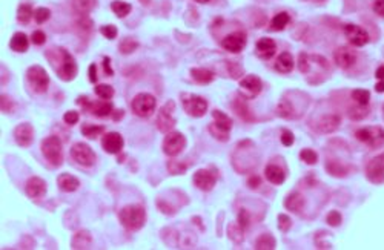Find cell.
<instances>
[{"instance_id": "1", "label": "cell", "mask_w": 384, "mask_h": 250, "mask_svg": "<svg viewBox=\"0 0 384 250\" xmlns=\"http://www.w3.org/2000/svg\"><path fill=\"white\" fill-rule=\"evenodd\" d=\"M120 223L123 224V227H126L128 230H140L145 226L146 221V212L142 206L139 204H132V206H126L120 210Z\"/></svg>"}, {"instance_id": "2", "label": "cell", "mask_w": 384, "mask_h": 250, "mask_svg": "<svg viewBox=\"0 0 384 250\" xmlns=\"http://www.w3.org/2000/svg\"><path fill=\"white\" fill-rule=\"evenodd\" d=\"M42 154L49 161L52 168H59L63 163V146L60 138L57 137H46L42 142Z\"/></svg>"}, {"instance_id": "3", "label": "cell", "mask_w": 384, "mask_h": 250, "mask_svg": "<svg viewBox=\"0 0 384 250\" xmlns=\"http://www.w3.org/2000/svg\"><path fill=\"white\" fill-rule=\"evenodd\" d=\"M155 106H157L155 97L151 95V94H146V92H142L139 95H135V98L131 103V107L134 110V114L139 115V117H143V118L149 117L154 112Z\"/></svg>"}, {"instance_id": "4", "label": "cell", "mask_w": 384, "mask_h": 250, "mask_svg": "<svg viewBox=\"0 0 384 250\" xmlns=\"http://www.w3.org/2000/svg\"><path fill=\"white\" fill-rule=\"evenodd\" d=\"M186 146V137L181 132H168L163 140V152L168 157H177Z\"/></svg>"}, {"instance_id": "5", "label": "cell", "mask_w": 384, "mask_h": 250, "mask_svg": "<svg viewBox=\"0 0 384 250\" xmlns=\"http://www.w3.org/2000/svg\"><path fill=\"white\" fill-rule=\"evenodd\" d=\"M355 135L360 142L369 145L370 148H381L384 145V129L378 126L363 128L360 131H356Z\"/></svg>"}, {"instance_id": "6", "label": "cell", "mask_w": 384, "mask_h": 250, "mask_svg": "<svg viewBox=\"0 0 384 250\" xmlns=\"http://www.w3.org/2000/svg\"><path fill=\"white\" fill-rule=\"evenodd\" d=\"M71 158L83 168H92L95 163V152L85 143H77L71 149Z\"/></svg>"}, {"instance_id": "7", "label": "cell", "mask_w": 384, "mask_h": 250, "mask_svg": "<svg viewBox=\"0 0 384 250\" xmlns=\"http://www.w3.org/2000/svg\"><path fill=\"white\" fill-rule=\"evenodd\" d=\"M212 117H214V124L209 128L211 132L218 138V140L226 142L228 140V132L232 128V120L225 112H220V110H214Z\"/></svg>"}, {"instance_id": "8", "label": "cell", "mask_w": 384, "mask_h": 250, "mask_svg": "<svg viewBox=\"0 0 384 250\" xmlns=\"http://www.w3.org/2000/svg\"><path fill=\"white\" fill-rule=\"evenodd\" d=\"M174 109H175V104L174 101H168L166 104H164L160 112H158V117H157V128L160 132H172L174 126H175V118H174Z\"/></svg>"}, {"instance_id": "9", "label": "cell", "mask_w": 384, "mask_h": 250, "mask_svg": "<svg viewBox=\"0 0 384 250\" xmlns=\"http://www.w3.org/2000/svg\"><path fill=\"white\" fill-rule=\"evenodd\" d=\"M26 75H28V81L31 88L36 91V92H45L48 85H49V77L46 74V71L42 68V66H31L28 69V72H26Z\"/></svg>"}, {"instance_id": "10", "label": "cell", "mask_w": 384, "mask_h": 250, "mask_svg": "<svg viewBox=\"0 0 384 250\" xmlns=\"http://www.w3.org/2000/svg\"><path fill=\"white\" fill-rule=\"evenodd\" d=\"M183 107L186 110V114L190 117H203L206 109H208V101L203 97L199 95H184L183 97Z\"/></svg>"}, {"instance_id": "11", "label": "cell", "mask_w": 384, "mask_h": 250, "mask_svg": "<svg viewBox=\"0 0 384 250\" xmlns=\"http://www.w3.org/2000/svg\"><path fill=\"white\" fill-rule=\"evenodd\" d=\"M81 106H83L85 109H91V112L95 115V117H108L109 114L113 112V104L109 103L108 100H102V101H95V103H92V101H89L86 97H80L78 100H77Z\"/></svg>"}, {"instance_id": "12", "label": "cell", "mask_w": 384, "mask_h": 250, "mask_svg": "<svg viewBox=\"0 0 384 250\" xmlns=\"http://www.w3.org/2000/svg\"><path fill=\"white\" fill-rule=\"evenodd\" d=\"M366 174H367L369 181H372L375 184L384 183V154L370 160V163L367 164Z\"/></svg>"}, {"instance_id": "13", "label": "cell", "mask_w": 384, "mask_h": 250, "mask_svg": "<svg viewBox=\"0 0 384 250\" xmlns=\"http://www.w3.org/2000/svg\"><path fill=\"white\" fill-rule=\"evenodd\" d=\"M344 34H346V37L349 39V42L353 45V46H364L367 42H369V34H367V31L366 30H363V28H360V26H356V25H353V23H347V25H344Z\"/></svg>"}, {"instance_id": "14", "label": "cell", "mask_w": 384, "mask_h": 250, "mask_svg": "<svg viewBox=\"0 0 384 250\" xmlns=\"http://www.w3.org/2000/svg\"><path fill=\"white\" fill-rule=\"evenodd\" d=\"M123 146H125V140H123V137L119 132H108L102 138V148L108 154H113V155L120 154Z\"/></svg>"}, {"instance_id": "15", "label": "cell", "mask_w": 384, "mask_h": 250, "mask_svg": "<svg viewBox=\"0 0 384 250\" xmlns=\"http://www.w3.org/2000/svg\"><path fill=\"white\" fill-rule=\"evenodd\" d=\"M217 183V174L212 169H200L194 174V184L205 192L212 190Z\"/></svg>"}, {"instance_id": "16", "label": "cell", "mask_w": 384, "mask_h": 250, "mask_svg": "<svg viewBox=\"0 0 384 250\" xmlns=\"http://www.w3.org/2000/svg\"><path fill=\"white\" fill-rule=\"evenodd\" d=\"M14 138L16 143L22 148H28L33 145L34 140V129L30 123H20L14 129Z\"/></svg>"}, {"instance_id": "17", "label": "cell", "mask_w": 384, "mask_h": 250, "mask_svg": "<svg viewBox=\"0 0 384 250\" xmlns=\"http://www.w3.org/2000/svg\"><path fill=\"white\" fill-rule=\"evenodd\" d=\"M62 57H63V65H62V68L57 72H59V77L62 80L69 81V80H72L77 75V63L72 59V55L68 51H65V49H62Z\"/></svg>"}, {"instance_id": "18", "label": "cell", "mask_w": 384, "mask_h": 250, "mask_svg": "<svg viewBox=\"0 0 384 250\" xmlns=\"http://www.w3.org/2000/svg\"><path fill=\"white\" fill-rule=\"evenodd\" d=\"M222 45L229 52H240L246 46V34L241 33V31L232 33V34H229L223 39Z\"/></svg>"}, {"instance_id": "19", "label": "cell", "mask_w": 384, "mask_h": 250, "mask_svg": "<svg viewBox=\"0 0 384 250\" xmlns=\"http://www.w3.org/2000/svg\"><path fill=\"white\" fill-rule=\"evenodd\" d=\"M25 192H26V195H28L30 198H33V200L42 198L46 193V183H45V180H42L39 177L30 178L28 183H26V186H25Z\"/></svg>"}, {"instance_id": "20", "label": "cell", "mask_w": 384, "mask_h": 250, "mask_svg": "<svg viewBox=\"0 0 384 250\" xmlns=\"http://www.w3.org/2000/svg\"><path fill=\"white\" fill-rule=\"evenodd\" d=\"M261 88H263L261 80L257 75H248L240 81V89L248 97L258 95L261 92Z\"/></svg>"}, {"instance_id": "21", "label": "cell", "mask_w": 384, "mask_h": 250, "mask_svg": "<svg viewBox=\"0 0 384 250\" xmlns=\"http://www.w3.org/2000/svg\"><path fill=\"white\" fill-rule=\"evenodd\" d=\"M255 51H257V55L260 59H263V60H269V59H272L273 57V54H275V51H277V45H275V42H273L272 39H269V37H263V39H260L258 42H257V45H255Z\"/></svg>"}, {"instance_id": "22", "label": "cell", "mask_w": 384, "mask_h": 250, "mask_svg": "<svg viewBox=\"0 0 384 250\" xmlns=\"http://www.w3.org/2000/svg\"><path fill=\"white\" fill-rule=\"evenodd\" d=\"M334 60H335V63H337L340 68L347 69V68H350V66L356 62V55H355L353 51H350L349 48L341 46V48H338V49L335 51Z\"/></svg>"}, {"instance_id": "23", "label": "cell", "mask_w": 384, "mask_h": 250, "mask_svg": "<svg viewBox=\"0 0 384 250\" xmlns=\"http://www.w3.org/2000/svg\"><path fill=\"white\" fill-rule=\"evenodd\" d=\"M338 126H340V118L337 115H326L318 121L317 129L318 132H323V134H331L337 131Z\"/></svg>"}, {"instance_id": "24", "label": "cell", "mask_w": 384, "mask_h": 250, "mask_svg": "<svg viewBox=\"0 0 384 250\" xmlns=\"http://www.w3.org/2000/svg\"><path fill=\"white\" fill-rule=\"evenodd\" d=\"M264 175L267 178L269 183L272 184H283L284 178H286V174L281 168H278V166L275 164H269L267 168L264 169Z\"/></svg>"}, {"instance_id": "25", "label": "cell", "mask_w": 384, "mask_h": 250, "mask_svg": "<svg viewBox=\"0 0 384 250\" xmlns=\"http://www.w3.org/2000/svg\"><path fill=\"white\" fill-rule=\"evenodd\" d=\"M294 57L291 52H283L278 55V59L275 62V69L278 72H283V74H287L294 69Z\"/></svg>"}, {"instance_id": "26", "label": "cell", "mask_w": 384, "mask_h": 250, "mask_svg": "<svg viewBox=\"0 0 384 250\" xmlns=\"http://www.w3.org/2000/svg\"><path fill=\"white\" fill-rule=\"evenodd\" d=\"M57 184H59L60 190H63V192H74V190H77V187L80 186L78 180H77L74 175H71V174H62V175H59Z\"/></svg>"}, {"instance_id": "27", "label": "cell", "mask_w": 384, "mask_h": 250, "mask_svg": "<svg viewBox=\"0 0 384 250\" xmlns=\"http://www.w3.org/2000/svg\"><path fill=\"white\" fill-rule=\"evenodd\" d=\"M28 37H26V34L23 33H16L10 42V46L13 51L16 52H25L26 49H28Z\"/></svg>"}, {"instance_id": "28", "label": "cell", "mask_w": 384, "mask_h": 250, "mask_svg": "<svg viewBox=\"0 0 384 250\" xmlns=\"http://www.w3.org/2000/svg\"><path fill=\"white\" fill-rule=\"evenodd\" d=\"M190 77L194 78L197 83L208 85V83H211L214 80V72L208 71V69H203V68H194V69H190Z\"/></svg>"}, {"instance_id": "29", "label": "cell", "mask_w": 384, "mask_h": 250, "mask_svg": "<svg viewBox=\"0 0 384 250\" xmlns=\"http://www.w3.org/2000/svg\"><path fill=\"white\" fill-rule=\"evenodd\" d=\"M284 206L291 212H300L305 206V198L301 197L300 193H291V195L284 200Z\"/></svg>"}, {"instance_id": "30", "label": "cell", "mask_w": 384, "mask_h": 250, "mask_svg": "<svg viewBox=\"0 0 384 250\" xmlns=\"http://www.w3.org/2000/svg\"><path fill=\"white\" fill-rule=\"evenodd\" d=\"M289 22H291V17H289L287 13H278L275 17L272 19V22H270V30H273V31H281V30H284L286 25H287Z\"/></svg>"}, {"instance_id": "31", "label": "cell", "mask_w": 384, "mask_h": 250, "mask_svg": "<svg viewBox=\"0 0 384 250\" xmlns=\"http://www.w3.org/2000/svg\"><path fill=\"white\" fill-rule=\"evenodd\" d=\"M111 10L114 11V14H116L117 17L123 19V17H126V16L131 13L132 7H131L129 4L123 2V0H114V2L111 4Z\"/></svg>"}, {"instance_id": "32", "label": "cell", "mask_w": 384, "mask_h": 250, "mask_svg": "<svg viewBox=\"0 0 384 250\" xmlns=\"http://www.w3.org/2000/svg\"><path fill=\"white\" fill-rule=\"evenodd\" d=\"M91 242V235L88 232H78L72 238V248H88Z\"/></svg>"}, {"instance_id": "33", "label": "cell", "mask_w": 384, "mask_h": 250, "mask_svg": "<svg viewBox=\"0 0 384 250\" xmlns=\"http://www.w3.org/2000/svg\"><path fill=\"white\" fill-rule=\"evenodd\" d=\"M105 132V128L103 126H97V124H89V123H86V124H83L81 126V134H83L85 137H88V138H97L100 134H103Z\"/></svg>"}, {"instance_id": "34", "label": "cell", "mask_w": 384, "mask_h": 250, "mask_svg": "<svg viewBox=\"0 0 384 250\" xmlns=\"http://www.w3.org/2000/svg\"><path fill=\"white\" fill-rule=\"evenodd\" d=\"M33 16H34V14H33V10H31V7H30L28 4H23V5L19 7L17 20H19L20 23H28V22L31 20Z\"/></svg>"}, {"instance_id": "35", "label": "cell", "mask_w": 384, "mask_h": 250, "mask_svg": "<svg viewBox=\"0 0 384 250\" xmlns=\"http://www.w3.org/2000/svg\"><path fill=\"white\" fill-rule=\"evenodd\" d=\"M95 2H97V0H74V7H75V10L78 13L86 14V13L94 10Z\"/></svg>"}, {"instance_id": "36", "label": "cell", "mask_w": 384, "mask_h": 250, "mask_svg": "<svg viewBox=\"0 0 384 250\" xmlns=\"http://www.w3.org/2000/svg\"><path fill=\"white\" fill-rule=\"evenodd\" d=\"M95 95L102 100H111L114 97V88L109 85H97Z\"/></svg>"}, {"instance_id": "37", "label": "cell", "mask_w": 384, "mask_h": 250, "mask_svg": "<svg viewBox=\"0 0 384 250\" xmlns=\"http://www.w3.org/2000/svg\"><path fill=\"white\" fill-rule=\"evenodd\" d=\"M352 98L358 103L360 106H366L370 100V92L366 91V89H355L352 92Z\"/></svg>"}, {"instance_id": "38", "label": "cell", "mask_w": 384, "mask_h": 250, "mask_svg": "<svg viewBox=\"0 0 384 250\" xmlns=\"http://www.w3.org/2000/svg\"><path fill=\"white\" fill-rule=\"evenodd\" d=\"M255 248H275V239H273L270 235H261L257 239Z\"/></svg>"}, {"instance_id": "39", "label": "cell", "mask_w": 384, "mask_h": 250, "mask_svg": "<svg viewBox=\"0 0 384 250\" xmlns=\"http://www.w3.org/2000/svg\"><path fill=\"white\" fill-rule=\"evenodd\" d=\"M277 110H278V115H280V117H284V118H291V117H292V112H294L289 100H281L280 104H278V107H277Z\"/></svg>"}, {"instance_id": "40", "label": "cell", "mask_w": 384, "mask_h": 250, "mask_svg": "<svg viewBox=\"0 0 384 250\" xmlns=\"http://www.w3.org/2000/svg\"><path fill=\"white\" fill-rule=\"evenodd\" d=\"M367 115V109H363V106H356V107H350L349 109V117L352 120H363Z\"/></svg>"}, {"instance_id": "41", "label": "cell", "mask_w": 384, "mask_h": 250, "mask_svg": "<svg viewBox=\"0 0 384 250\" xmlns=\"http://www.w3.org/2000/svg\"><path fill=\"white\" fill-rule=\"evenodd\" d=\"M300 158L303 160L306 164H315L317 160H318V155L312 149H303V151H301V154H300Z\"/></svg>"}, {"instance_id": "42", "label": "cell", "mask_w": 384, "mask_h": 250, "mask_svg": "<svg viewBox=\"0 0 384 250\" xmlns=\"http://www.w3.org/2000/svg\"><path fill=\"white\" fill-rule=\"evenodd\" d=\"M137 46H139V43H137L134 39H126L120 43V52L122 54H131L132 51L137 49Z\"/></svg>"}, {"instance_id": "43", "label": "cell", "mask_w": 384, "mask_h": 250, "mask_svg": "<svg viewBox=\"0 0 384 250\" xmlns=\"http://www.w3.org/2000/svg\"><path fill=\"white\" fill-rule=\"evenodd\" d=\"M49 17H51V11L48 8H37L36 13H34V19L39 25L45 23Z\"/></svg>"}, {"instance_id": "44", "label": "cell", "mask_w": 384, "mask_h": 250, "mask_svg": "<svg viewBox=\"0 0 384 250\" xmlns=\"http://www.w3.org/2000/svg\"><path fill=\"white\" fill-rule=\"evenodd\" d=\"M100 33H102L106 39L113 40V39L117 36V28L113 26V25H106V26H102V28H100Z\"/></svg>"}, {"instance_id": "45", "label": "cell", "mask_w": 384, "mask_h": 250, "mask_svg": "<svg viewBox=\"0 0 384 250\" xmlns=\"http://www.w3.org/2000/svg\"><path fill=\"white\" fill-rule=\"evenodd\" d=\"M326 221H327V224H329V226L337 227V226H340V223H341V215H340L337 210H332L331 213L327 215Z\"/></svg>"}, {"instance_id": "46", "label": "cell", "mask_w": 384, "mask_h": 250, "mask_svg": "<svg viewBox=\"0 0 384 250\" xmlns=\"http://www.w3.org/2000/svg\"><path fill=\"white\" fill-rule=\"evenodd\" d=\"M278 227L281 232H286L291 229V218L286 216V215H280L278 216Z\"/></svg>"}, {"instance_id": "47", "label": "cell", "mask_w": 384, "mask_h": 250, "mask_svg": "<svg viewBox=\"0 0 384 250\" xmlns=\"http://www.w3.org/2000/svg\"><path fill=\"white\" fill-rule=\"evenodd\" d=\"M78 112H75V110H68V112L65 114V117H63V120H65V123L66 124H75L77 121H78Z\"/></svg>"}, {"instance_id": "48", "label": "cell", "mask_w": 384, "mask_h": 250, "mask_svg": "<svg viewBox=\"0 0 384 250\" xmlns=\"http://www.w3.org/2000/svg\"><path fill=\"white\" fill-rule=\"evenodd\" d=\"M31 39H33V43H34V45H43V43L46 42V36H45V33L40 31V30L34 31L33 36H31Z\"/></svg>"}, {"instance_id": "49", "label": "cell", "mask_w": 384, "mask_h": 250, "mask_svg": "<svg viewBox=\"0 0 384 250\" xmlns=\"http://www.w3.org/2000/svg\"><path fill=\"white\" fill-rule=\"evenodd\" d=\"M281 143L284 146H292L294 145V134L291 131H284L281 134Z\"/></svg>"}, {"instance_id": "50", "label": "cell", "mask_w": 384, "mask_h": 250, "mask_svg": "<svg viewBox=\"0 0 384 250\" xmlns=\"http://www.w3.org/2000/svg\"><path fill=\"white\" fill-rule=\"evenodd\" d=\"M14 103L10 100V97L7 95H2V112H10V110L13 109Z\"/></svg>"}, {"instance_id": "51", "label": "cell", "mask_w": 384, "mask_h": 250, "mask_svg": "<svg viewBox=\"0 0 384 250\" xmlns=\"http://www.w3.org/2000/svg\"><path fill=\"white\" fill-rule=\"evenodd\" d=\"M238 221H240V226L243 230H246V227H248V223H249V218H248V213H246L244 210L240 212L238 215Z\"/></svg>"}, {"instance_id": "52", "label": "cell", "mask_w": 384, "mask_h": 250, "mask_svg": "<svg viewBox=\"0 0 384 250\" xmlns=\"http://www.w3.org/2000/svg\"><path fill=\"white\" fill-rule=\"evenodd\" d=\"M373 11L378 16L384 17V0H375V2H373Z\"/></svg>"}, {"instance_id": "53", "label": "cell", "mask_w": 384, "mask_h": 250, "mask_svg": "<svg viewBox=\"0 0 384 250\" xmlns=\"http://www.w3.org/2000/svg\"><path fill=\"white\" fill-rule=\"evenodd\" d=\"M88 74H89V81L95 83V81H97V74H95V65H94V63L89 66V71H88Z\"/></svg>"}, {"instance_id": "54", "label": "cell", "mask_w": 384, "mask_h": 250, "mask_svg": "<svg viewBox=\"0 0 384 250\" xmlns=\"http://www.w3.org/2000/svg\"><path fill=\"white\" fill-rule=\"evenodd\" d=\"M103 66H105V71H106V74L108 75H113L114 74V71L109 68V57H105L103 59Z\"/></svg>"}, {"instance_id": "55", "label": "cell", "mask_w": 384, "mask_h": 250, "mask_svg": "<svg viewBox=\"0 0 384 250\" xmlns=\"http://www.w3.org/2000/svg\"><path fill=\"white\" fill-rule=\"evenodd\" d=\"M375 77L379 78V80H384V66H379L375 72Z\"/></svg>"}, {"instance_id": "56", "label": "cell", "mask_w": 384, "mask_h": 250, "mask_svg": "<svg viewBox=\"0 0 384 250\" xmlns=\"http://www.w3.org/2000/svg\"><path fill=\"white\" fill-rule=\"evenodd\" d=\"M375 91H376V92H384V80L379 81V83H376V85H375Z\"/></svg>"}, {"instance_id": "57", "label": "cell", "mask_w": 384, "mask_h": 250, "mask_svg": "<svg viewBox=\"0 0 384 250\" xmlns=\"http://www.w3.org/2000/svg\"><path fill=\"white\" fill-rule=\"evenodd\" d=\"M123 117V110L122 109H119V110H116V114H113V118L117 121V120H120Z\"/></svg>"}, {"instance_id": "58", "label": "cell", "mask_w": 384, "mask_h": 250, "mask_svg": "<svg viewBox=\"0 0 384 250\" xmlns=\"http://www.w3.org/2000/svg\"><path fill=\"white\" fill-rule=\"evenodd\" d=\"M196 2H199V4H208L209 0H196Z\"/></svg>"}, {"instance_id": "59", "label": "cell", "mask_w": 384, "mask_h": 250, "mask_svg": "<svg viewBox=\"0 0 384 250\" xmlns=\"http://www.w3.org/2000/svg\"><path fill=\"white\" fill-rule=\"evenodd\" d=\"M314 2H321V0H314Z\"/></svg>"}]
</instances>
